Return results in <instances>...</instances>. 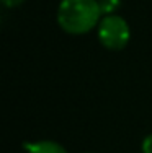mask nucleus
Listing matches in <instances>:
<instances>
[{
	"label": "nucleus",
	"instance_id": "nucleus-1",
	"mask_svg": "<svg viewBox=\"0 0 152 153\" xmlns=\"http://www.w3.org/2000/svg\"><path fill=\"white\" fill-rule=\"evenodd\" d=\"M100 0H61L57 25L69 34H87L101 21Z\"/></svg>",
	"mask_w": 152,
	"mask_h": 153
},
{
	"label": "nucleus",
	"instance_id": "nucleus-2",
	"mask_svg": "<svg viewBox=\"0 0 152 153\" xmlns=\"http://www.w3.org/2000/svg\"><path fill=\"white\" fill-rule=\"evenodd\" d=\"M98 39L108 51H123L131 39L128 21L116 13L105 15L98 23Z\"/></svg>",
	"mask_w": 152,
	"mask_h": 153
},
{
	"label": "nucleus",
	"instance_id": "nucleus-3",
	"mask_svg": "<svg viewBox=\"0 0 152 153\" xmlns=\"http://www.w3.org/2000/svg\"><path fill=\"white\" fill-rule=\"evenodd\" d=\"M23 148L26 153H67V150L54 140H38L23 143Z\"/></svg>",
	"mask_w": 152,
	"mask_h": 153
},
{
	"label": "nucleus",
	"instance_id": "nucleus-4",
	"mask_svg": "<svg viewBox=\"0 0 152 153\" xmlns=\"http://www.w3.org/2000/svg\"><path fill=\"white\" fill-rule=\"evenodd\" d=\"M119 3H121L119 0H100V5H101V12H103V15H113V13L118 10Z\"/></svg>",
	"mask_w": 152,
	"mask_h": 153
},
{
	"label": "nucleus",
	"instance_id": "nucleus-5",
	"mask_svg": "<svg viewBox=\"0 0 152 153\" xmlns=\"http://www.w3.org/2000/svg\"><path fill=\"white\" fill-rule=\"evenodd\" d=\"M141 150H142V153H152V134L144 137L142 143H141Z\"/></svg>",
	"mask_w": 152,
	"mask_h": 153
},
{
	"label": "nucleus",
	"instance_id": "nucleus-6",
	"mask_svg": "<svg viewBox=\"0 0 152 153\" xmlns=\"http://www.w3.org/2000/svg\"><path fill=\"white\" fill-rule=\"evenodd\" d=\"M25 0H2V3L7 7V8H15V7L21 5Z\"/></svg>",
	"mask_w": 152,
	"mask_h": 153
}]
</instances>
